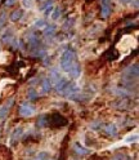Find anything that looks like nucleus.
I'll list each match as a JSON object with an SVG mask.
<instances>
[{"label": "nucleus", "mask_w": 139, "mask_h": 160, "mask_svg": "<svg viewBox=\"0 0 139 160\" xmlns=\"http://www.w3.org/2000/svg\"><path fill=\"white\" fill-rule=\"evenodd\" d=\"M13 103H14V99H9L7 103H4L2 107H0V119H4L8 115L9 110H11V107L13 106Z\"/></svg>", "instance_id": "nucleus-8"}, {"label": "nucleus", "mask_w": 139, "mask_h": 160, "mask_svg": "<svg viewBox=\"0 0 139 160\" xmlns=\"http://www.w3.org/2000/svg\"><path fill=\"white\" fill-rule=\"evenodd\" d=\"M52 87H53L52 80L49 79V78L44 79L43 82H41V93H43V94L49 93V92H50V89H52Z\"/></svg>", "instance_id": "nucleus-10"}, {"label": "nucleus", "mask_w": 139, "mask_h": 160, "mask_svg": "<svg viewBox=\"0 0 139 160\" xmlns=\"http://www.w3.org/2000/svg\"><path fill=\"white\" fill-rule=\"evenodd\" d=\"M22 133H23V129H22V128H16L14 131L12 132V136H11V142H12L13 145H14V143H17V142L19 141V138H21Z\"/></svg>", "instance_id": "nucleus-11"}, {"label": "nucleus", "mask_w": 139, "mask_h": 160, "mask_svg": "<svg viewBox=\"0 0 139 160\" xmlns=\"http://www.w3.org/2000/svg\"><path fill=\"white\" fill-rule=\"evenodd\" d=\"M35 160H50V155H49V152H46V151L39 152V154L36 155Z\"/></svg>", "instance_id": "nucleus-15"}, {"label": "nucleus", "mask_w": 139, "mask_h": 160, "mask_svg": "<svg viewBox=\"0 0 139 160\" xmlns=\"http://www.w3.org/2000/svg\"><path fill=\"white\" fill-rule=\"evenodd\" d=\"M54 34H55V26H54V25H52V26H46V27L44 28V36H46V38H52Z\"/></svg>", "instance_id": "nucleus-14"}, {"label": "nucleus", "mask_w": 139, "mask_h": 160, "mask_svg": "<svg viewBox=\"0 0 139 160\" xmlns=\"http://www.w3.org/2000/svg\"><path fill=\"white\" fill-rule=\"evenodd\" d=\"M34 112H35V107L30 102H25V103H22L21 106L18 107V114L21 116H23V118L31 116Z\"/></svg>", "instance_id": "nucleus-6"}, {"label": "nucleus", "mask_w": 139, "mask_h": 160, "mask_svg": "<svg viewBox=\"0 0 139 160\" xmlns=\"http://www.w3.org/2000/svg\"><path fill=\"white\" fill-rule=\"evenodd\" d=\"M52 12H53V7L50 5V7H48V9L45 11V16H49V14H52Z\"/></svg>", "instance_id": "nucleus-22"}, {"label": "nucleus", "mask_w": 139, "mask_h": 160, "mask_svg": "<svg viewBox=\"0 0 139 160\" xmlns=\"http://www.w3.org/2000/svg\"><path fill=\"white\" fill-rule=\"evenodd\" d=\"M39 2H44V0H39Z\"/></svg>", "instance_id": "nucleus-25"}, {"label": "nucleus", "mask_w": 139, "mask_h": 160, "mask_svg": "<svg viewBox=\"0 0 139 160\" xmlns=\"http://www.w3.org/2000/svg\"><path fill=\"white\" fill-rule=\"evenodd\" d=\"M72 151L77 155V156H85V155H89L90 154V150L89 148H85L84 146H81L79 142H75L74 146H72Z\"/></svg>", "instance_id": "nucleus-7"}, {"label": "nucleus", "mask_w": 139, "mask_h": 160, "mask_svg": "<svg viewBox=\"0 0 139 160\" xmlns=\"http://www.w3.org/2000/svg\"><path fill=\"white\" fill-rule=\"evenodd\" d=\"M5 22H7V18H5V14L3 13L2 17H0V30H2L5 26Z\"/></svg>", "instance_id": "nucleus-19"}, {"label": "nucleus", "mask_w": 139, "mask_h": 160, "mask_svg": "<svg viewBox=\"0 0 139 160\" xmlns=\"http://www.w3.org/2000/svg\"><path fill=\"white\" fill-rule=\"evenodd\" d=\"M16 2H17V0H4V5L5 7H13L14 4H16Z\"/></svg>", "instance_id": "nucleus-20"}, {"label": "nucleus", "mask_w": 139, "mask_h": 160, "mask_svg": "<svg viewBox=\"0 0 139 160\" xmlns=\"http://www.w3.org/2000/svg\"><path fill=\"white\" fill-rule=\"evenodd\" d=\"M22 16H23V11H22V9H16V11H13L11 13L9 18H11L12 22H17V21H19V19L22 18Z\"/></svg>", "instance_id": "nucleus-12"}, {"label": "nucleus", "mask_w": 139, "mask_h": 160, "mask_svg": "<svg viewBox=\"0 0 139 160\" xmlns=\"http://www.w3.org/2000/svg\"><path fill=\"white\" fill-rule=\"evenodd\" d=\"M59 63H61V67H62L63 71H66V72L71 71V70L79 63L76 53H75L74 49H67V51L62 54Z\"/></svg>", "instance_id": "nucleus-1"}, {"label": "nucleus", "mask_w": 139, "mask_h": 160, "mask_svg": "<svg viewBox=\"0 0 139 160\" xmlns=\"http://www.w3.org/2000/svg\"><path fill=\"white\" fill-rule=\"evenodd\" d=\"M35 27L36 28H45L46 27V21L45 19H37L35 22Z\"/></svg>", "instance_id": "nucleus-17"}, {"label": "nucleus", "mask_w": 139, "mask_h": 160, "mask_svg": "<svg viewBox=\"0 0 139 160\" xmlns=\"http://www.w3.org/2000/svg\"><path fill=\"white\" fill-rule=\"evenodd\" d=\"M89 160H106V159H103V158H101V156H98V155H94L93 158H90Z\"/></svg>", "instance_id": "nucleus-23"}, {"label": "nucleus", "mask_w": 139, "mask_h": 160, "mask_svg": "<svg viewBox=\"0 0 139 160\" xmlns=\"http://www.w3.org/2000/svg\"><path fill=\"white\" fill-rule=\"evenodd\" d=\"M77 93H79V88L74 82H67L62 88V91L59 92V94H62L65 97H70V98H74Z\"/></svg>", "instance_id": "nucleus-3"}, {"label": "nucleus", "mask_w": 139, "mask_h": 160, "mask_svg": "<svg viewBox=\"0 0 139 160\" xmlns=\"http://www.w3.org/2000/svg\"><path fill=\"white\" fill-rule=\"evenodd\" d=\"M27 96H28V98H30V101H35V99L37 98V93L34 91V89H30L28 93H27Z\"/></svg>", "instance_id": "nucleus-18"}, {"label": "nucleus", "mask_w": 139, "mask_h": 160, "mask_svg": "<svg viewBox=\"0 0 139 160\" xmlns=\"http://www.w3.org/2000/svg\"><path fill=\"white\" fill-rule=\"evenodd\" d=\"M22 3H23V5L26 8H30V7L32 5V0H22Z\"/></svg>", "instance_id": "nucleus-21"}, {"label": "nucleus", "mask_w": 139, "mask_h": 160, "mask_svg": "<svg viewBox=\"0 0 139 160\" xmlns=\"http://www.w3.org/2000/svg\"><path fill=\"white\" fill-rule=\"evenodd\" d=\"M0 160H12V152L4 145H0Z\"/></svg>", "instance_id": "nucleus-9"}, {"label": "nucleus", "mask_w": 139, "mask_h": 160, "mask_svg": "<svg viewBox=\"0 0 139 160\" xmlns=\"http://www.w3.org/2000/svg\"><path fill=\"white\" fill-rule=\"evenodd\" d=\"M99 131L103 132L104 136L107 137H116L117 136V128L112 123H107V124H101L99 125Z\"/></svg>", "instance_id": "nucleus-5"}, {"label": "nucleus", "mask_w": 139, "mask_h": 160, "mask_svg": "<svg viewBox=\"0 0 139 160\" xmlns=\"http://www.w3.org/2000/svg\"><path fill=\"white\" fill-rule=\"evenodd\" d=\"M67 124H68V120L59 112H53L50 115H46V127L61 128V127H66Z\"/></svg>", "instance_id": "nucleus-2"}, {"label": "nucleus", "mask_w": 139, "mask_h": 160, "mask_svg": "<svg viewBox=\"0 0 139 160\" xmlns=\"http://www.w3.org/2000/svg\"><path fill=\"white\" fill-rule=\"evenodd\" d=\"M59 16H61V7H57V8H54V11L52 12V19H58L59 18Z\"/></svg>", "instance_id": "nucleus-16"}, {"label": "nucleus", "mask_w": 139, "mask_h": 160, "mask_svg": "<svg viewBox=\"0 0 139 160\" xmlns=\"http://www.w3.org/2000/svg\"><path fill=\"white\" fill-rule=\"evenodd\" d=\"M112 13V0H101V18L107 19Z\"/></svg>", "instance_id": "nucleus-4"}, {"label": "nucleus", "mask_w": 139, "mask_h": 160, "mask_svg": "<svg viewBox=\"0 0 139 160\" xmlns=\"http://www.w3.org/2000/svg\"><path fill=\"white\" fill-rule=\"evenodd\" d=\"M122 3H129V2H132V0H121Z\"/></svg>", "instance_id": "nucleus-24"}, {"label": "nucleus", "mask_w": 139, "mask_h": 160, "mask_svg": "<svg viewBox=\"0 0 139 160\" xmlns=\"http://www.w3.org/2000/svg\"><path fill=\"white\" fill-rule=\"evenodd\" d=\"M104 56L107 57L108 61H115V59H117V58H118V52L116 51L115 48H111V49H108V51L106 52V54H104Z\"/></svg>", "instance_id": "nucleus-13"}]
</instances>
